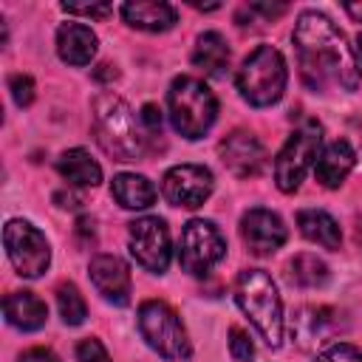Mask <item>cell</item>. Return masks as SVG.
I'll list each match as a JSON object with an SVG mask.
<instances>
[{
  "instance_id": "cell-1",
  "label": "cell",
  "mask_w": 362,
  "mask_h": 362,
  "mask_svg": "<svg viewBox=\"0 0 362 362\" xmlns=\"http://www.w3.org/2000/svg\"><path fill=\"white\" fill-rule=\"evenodd\" d=\"M294 51L300 76L311 90H356L359 85V62L345 40V34L334 25V20L322 11H303L294 23Z\"/></svg>"
},
{
  "instance_id": "cell-2",
  "label": "cell",
  "mask_w": 362,
  "mask_h": 362,
  "mask_svg": "<svg viewBox=\"0 0 362 362\" xmlns=\"http://www.w3.org/2000/svg\"><path fill=\"white\" fill-rule=\"evenodd\" d=\"M93 133L99 147L116 161H139L147 147L141 119L116 93H99L93 99Z\"/></svg>"
},
{
  "instance_id": "cell-3",
  "label": "cell",
  "mask_w": 362,
  "mask_h": 362,
  "mask_svg": "<svg viewBox=\"0 0 362 362\" xmlns=\"http://www.w3.org/2000/svg\"><path fill=\"white\" fill-rule=\"evenodd\" d=\"M235 300L269 348L283 345V303L274 280L263 269H243L235 280Z\"/></svg>"
},
{
  "instance_id": "cell-4",
  "label": "cell",
  "mask_w": 362,
  "mask_h": 362,
  "mask_svg": "<svg viewBox=\"0 0 362 362\" xmlns=\"http://www.w3.org/2000/svg\"><path fill=\"white\" fill-rule=\"evenodd\" d=\"M167 110L175 133L184 139H201L218 116V99L204 79L178 76L167 90Z\"/></svg>"
},
{
  "instance_id": "cell-5",
  "label": "cell",
  "mask_w": 362,
  "mask_h": 362,
  "mask_svg": "<svg viewBox=\"0 0 362 362\" xmlns=\"http://www.w3.org/2000/svg\"><path fill=\"white\" fill-rule=\"evenodd\" d=\"M288 82L286 59L274 45H257L238 68V90L255 107L274 105Z\"/></svg>"
},
{
  "instance_id": "cell-6",
  "label": "cell",
  "mask_w": 362,
  "mask_h": 362,
  "mask_svg": "<svg viewBox=\"0 0 362 362\" xmlns=\"http://www.w3.org/2000/svg\"><path fill=\"white\" fill-rule=\"evenodd\" d=\"M139 331L144 342L167 359H187L192 351L181 317L164 300H144L139 305Z\"/></svg>"
},
{
  "instance_id": "cell-7",
  "label": "cell",
  "mask_w": 362,
  "mask_h": 362,
  "mask_svg": "<svg viewBox=\"0 0 362 362\" xmlns=\"http://www.w3.org/2000/svg\"><path fill=\"white\" fill-rule=\"evenodd\" d=\"M320 141H322V127H320V122L308 119L280 147V153L274 158V181L283 192H294L303 184L311 164H317Z\"/></svg>"
},
{
  "instance_id": "cell-8",
  "label": "cell",
  "mask_w": 362,
  "mask_h": 362,
  "mask_svg": "<svg viewBox=\"0 0 362 362\" xmlns=\"http://www.w3.org/2000/svg\"><path fill=\"white\" fill-rule=\"evenodd\" d=\"M223 255H226V240L212 221L192 218L184 226L181 243H178V263L187 274L204 277L215 263L223 260Z\"/></svg>"
},
{
  "instance_id": "cell-9",
  "label": "cell",
  "mask_w": 362,
  "mask_h": 362,
  "mask_svg": "<svg viewBox=\"0 0 362 362\" xmlns=\"http://www.w3.org/2000/svg\"><path fill=\"white\" fill-rule=\"evenodd\" d=\"M3 243L20 277H40L51 263V249L45 235L28 221H20V218L8 221L3 229Z\"/></svg>"
},
{
  "instance_id": "cell-10",
  "label": "cell",
  "mask_w": 362,
  "mask_h": 362,
  "mask_svg": "<svg viewBox=\"0 0 362 362\" xmlns=\"http://www.w3.org/2000/svg\"><path fill=\"white\" fill-rule=\"evenodd\" d=\"M127 246L141 269H147L153 274L167 272L173 249H170V229L161 218L144 215V218L133 221L127 229Z\"/></svg>"
},
{
  "instance_id": "cell-11",
  "label": "cell",
  "mask_w": 362,
  "mask_h": 362,
  "mask_svg": "<svg viewBox=\"0 0 362 362\" xmlns=\"http://www.w3.org/2000/svg\"><path fill=\"white\" fill-rule=\"evenodd\" d=\"M215 178L206 167L201 164H175L164 173L161 192L173 206L184 209H198L209 195H212Z\"/></svg>"
},
{
  "instance_id": "cell-12",
  "label": "cell",
  "mask_w": 362,
  "mask_h": 362,
  "mask_svg": "<svg viewBox=\"0 0 362 362\" xmlns=\"http://www.w3.org/2000/svg\"><path fill=\"white\" fill-rule=\"evenodd\" d=\"M218 153H221V161L226 164V170L238 178H252L266 164V150L257 141V136L249 130H232L226 139H221Z\"/></svg>"
},
{
  "instance_id": "cell-13",
  "label": "cell",
  "mask_w": 362,
  "mask_h": 362,
  "mask_svg": "<svg viewBox=\"0 0 362 362\" xmlns=\"http://www.w3.org/2000/svg\"><path fill=\"white\" fill-rule=\"evenodd\" d=\"M286 223L277 212L255 206L240 218V238L255 255H269L286 243Z\"/></svg>"
},
{
  "instance_id": "cell-14",
  "label": "cell",
  "mask_w": 362,
  "mask_h": 362,
  "mask_svg": "<svg viewBox=\"0 0 362 362\" xmlns=\"http://www.w3.org/2000/svg\"><path fill=\"white\" fill-rule=\"evenodd\" d=\"M90 272V283L96 286V291L113 303V305H127L130 303V269L122 257L116 255H96L88 266Z\"/></svg>"
},
{
  "instance_id": "cell-15",
  "label": "cell",
  "mask_w": 362,
  "mask_h": 362,
  "mask_svg": "<svg viewBox=\"0 0 362 362\" xmlns=\"http://www.w3.org/2000/svg\"><path fill=\"white\" fill-rule=\"evenodd\" d=\"M354 164H356L354 147H351L345 139H337V141H331V144L317 156L314 175H317V181H320L325 189H337V187L348 178V173L354 170Z\"/></svg>"
},
{
  "instance_id": "cell-16",
  "label": "cell",
  "mask_w": 362,
  "mask_h": 362,
  "mask_svg": "<svg viewBox=\"0 0 362 362\" xmlns=\"http://www.w3.org/2000/svg\"><path fill=\"white\" fill-rule=\"evenodd\" d=\"M99 40L96 34L82 23H65L57 31V54L68 65H88L96 57Z\"/></svg>"
},
{
  "instance_id": "cell-17",
  "label": "cell",
  "mask_w": 362,
  "mask_h": 362,
  "mask_svg": "<svg viewBox=\"0 0 362 362\" xmlns=\"http://www.w3.org/2000/svg\"><path fill=\"white\" fill-rule=\"evenodd\" d=\"M122 17L130 28H139V31H167L175 25L178 14L170 3H161V0H133V3H124L122 6Z\"/></svg>"
},
{
  "instance_id": "cell-18",
  "label": "cell",
  "mask_w": 362,
  "mask_h": 362,
  "mask_svg": "<svg viewBox=\"0 0 362 362\" xmlns=\"http://www.w3.org/2000/svg\"><path fill=\"white\" fill-rule=\"evenodd\" d=\"M3 311H6V320L14 328H20V331H37L48 320L45 303L37 294H31V291H11V294H6Z\"/></svg>"
},
{
  "instance_id": "cell-19",
  "label": "cell",
  "mask_w": 362,
  "mask_h": 362,
  "mask_svg": "<svg viewBox=\"0 0 362 362\" xmlns=\"http://www.w3.org/2000/svg\"><path fill=\"white\" fill-rule=\"evenodd\" d=\"M297 226H300V235L322 249H339L342 243V232H339V223L322 212V209H300L297 212Z\"/></svg>"
},
{
  "instance_id": "cell-20",
  "label": "cell",
  "mask_w": 362,
  "mask_h": 362,
  "mask_svg": "<svg viewBox=\"0 0 362 362\" xmlns=\"http://www.w3.org/2000/svg\"><path fill=\"white\" fill-rule=\"evenodd\" d=\"M57 170L59 175L71 184V187H96L102 181V167L90 158L88 150L82 147H74V150H65L59 158H57Z\"/></svg>"
},
{
  "instance_id": "cell-21",
  "label": "cell",
  "mask_w": 362,
  "mask_h": 362,
  "mask_svg": "<svg viewBox=\"0 0 362 362\" xmlns=\"http://www.w3.org/2000/svg\"><path fill=\"white\" fill-rule=\"evenodd\" d=\"M110 192L119 201V206H124V209H147L156 201L153 181L144 175H136V173H119L110 184Z\"/></svg>"
},
{
  "instance_id": "cell-22",
  "label": "cell",
  "mask_w": 362,
  "mask_h": 362,
  "mask_svg": "<svg viewBox=\"0 0 362 362\" xmlns=\"http://www.w3.org/2000/svg\"><path fill=\"white\" fill-rule=\"evenodd\" d=\"M192 62H195V68H201L209 76L223 74V68L229 65V45H226V40L218 31H204L198 37V42H195Z\"/></svg>"
},
{
  "instance_id": "cell-23",
  "label": "cell",
  "mask_w": 362,
  "mask_h": 362,
  "mask_svg": "<svg viewBox=\"0 0 362 362\" xmlns=\"http://www.w3.org/2000/svg\"><path fill=\"white\" fill-rule=\"evenodd\" d=\"M288 277L291 283L303 286V288H317V286H325L328 280V266L317 257V255H294L291 263H288Z\"/></svg>"
},
{
  "instance_id": "cell-24",
  "label": "cell",
  "mask_w": 362,
  "mask_h": 362,
  "mask_svg": "<svg viewBox=\"0 0 362 362\" xmlns=\"http://www.w3.org/2000/svg\"><path fill=\"white\" fill-rule=\"evenodd\" d=\"M328 328H331V311L328 308H303L297 314V337H300V345H311V342H322L328 337Z\"/></svg>"
},
{
  "instance_id": "cell-25",
  "label": "cell",
  "mask_w": 362,
  "mask_h": 362,
  "mask_svg": "<svg viewBox=\"0 0 362 362\" xmlns=\"http://www.w3.org/2000/svg\"><path fill=\"white\" fill-rule=\"evenodd\" d=\"M57 308L65 325H82L88 317V305L74 283H59L57 286Z\"/></svg>"
},
{
  "instance_id": "cell-26",
  "label": "cell",
  "mask_w": 362,
  "mask_h": 362,
  "mask_svg": "<svg viewBox=\"0 0 362 362\" xmlns=\"http://www.w3.org/2000/svg\"><path fill=\"white\" fill-rule=\"evenodd\" d=\"M314 362H362V351L351 342H334L317 354Z\"/></svg>"
},
{
  "instance_id": "cell-27",
  "label": "cell",
  "mask_w": 362,
  "mask_h": 362,
  "mask_svg": "<svg viewBox=\"0 0 362 362\" xmlns=\"http://www.w3.org/2000/svg\"><path fill=\"white\" fill-rule=\"evenodd\" d=\"M8 90H11L14 105H20V107H28L34 102V79L28 74H11L8 76Z\"/></svg>"
},
{
  "instance_id": "cell-28",
  "label": "cell",
  "mask_w": 362,
  "mask_h": 362,
  "mask_svg": "<svg viewBox=\"0 0 362 362\" xmlns=\"http://www.w3.org/2000/svg\"><path fill=\"white\" fill-rule=\"evenodd\" d=\"M229 354H232L235 362H252L255 345H252V339H249L246 331H240V328H232L229 331Z\"/></svg>"
},
{
  "instance_id": "cell-29",
  "label": "cell",
  "mask_w": 362,
  "mask_h": 362,
  "mask_svg": "<svg viewBox=\"0 0 362 362\" xmlns=\"http://www.w3.org/2000/svg\"><path fill=\"white\" fill-rule=\"evenodd\" d=\"M76 359H79V362H110L105 345H102L96 337H88V339H82V342L76 345Z\"/></svg>"
},
{
  "instance_id": "cell-30",
  "label": "cell",
  "mask_w": 362,
  "mask_h": 362,
  "mask_svg": "<svg viewBox=\"0 0 362 362\" xmlns=\"http://www.w3.org/2000/svg\"><path fill=\"white\" fill-rule=\"evenodd\" d=\"M62 8L68 14H82V17H107L113 11L110 3H62Z\"/></svg>"
},
{
  "instance_id": "cell-31",
  "label": "cell",
  "mask_w": 362,
  "mask_h": 362,
  "mask_svg": "<svg viewBox=\"0 0 362 362\" xmlns=\"http://www.w3.org/2000/svg\"><path fill=\"white\" fill-rule=\"evenodd\" d=\"M141 124L150 130V133H161V110L156 105H144L141 107Z\"/></svg>"
},
{
  "instance_id": "cell-32",
  "label": "cell",
  "mask_w": 362,
  "mask_h": 362,
  "mask_svg": "<svg viewBox=\"0 0 362 362\" xmlns=\"http://www.w3.org/2000/svg\"><path fill=\"white\" fill-rule=\"evenodd\" d=\"M20 362H59V356L48 348H28L20 354Z\"/></svg>"
},
{
  "instance_id": "cell-33",
  "label": "cell",
  "mask_w": 362,
  "mask_h": 362,
  "mask_svg": "<svg viewBox=\"0 0 362 362\" xmlns=\"http://www.w3.org/2000/svg\"><path fill=\"white\" fill-rule=\"evenodd\" d=\"M252 11H260V14H266V17H280L283 11H286V6L283 3H277V6H269V3H255V6H249Z\"/></svg>"
},
{
  "instance_id": "cell-34",
  "label": "cell",
  "mask_w": 362,
  "mask_h": 362,
  "mask_svg": "<svg viewBox=\"0 0 362 362\" xmlns=\"http://www.w3.org/2000/svg\"><path fill=\"white\" fill-rule=\"evenodd\" d=\"M96 76H99V79H116V68H113V65H99Z\"/></svg>"
},
{
  "instance_id": "cell-35",
  "label": "cell",
  "mask_w": 362,
  "mask_h": 362,
  "mask_svg": "<svg viewBox=\"0 0 362 362\" xmlns=\"http://www.w3.org/2000/svg\"><path fill=\"white\" fill-rule=\"evenodd\" d=\"M345 11H348L354 20H359V23H362V3H345Z\"/></svg>"
},
{
  "instance_id": "cell-36",
  "label": "cell",
  "mask_w": 362,
  "mask_h": 362,
  "mask_svg": "<svg viewBox=\"0 0 362 362\" xmlns=\"http://www.w3.org/2000/svg\"><path fill=\"white\" fill-rule=\"evenodd\" d=\"M356 45H359V57H362V34H359V40H356Z\"/></svg>"
}]
</instances>
